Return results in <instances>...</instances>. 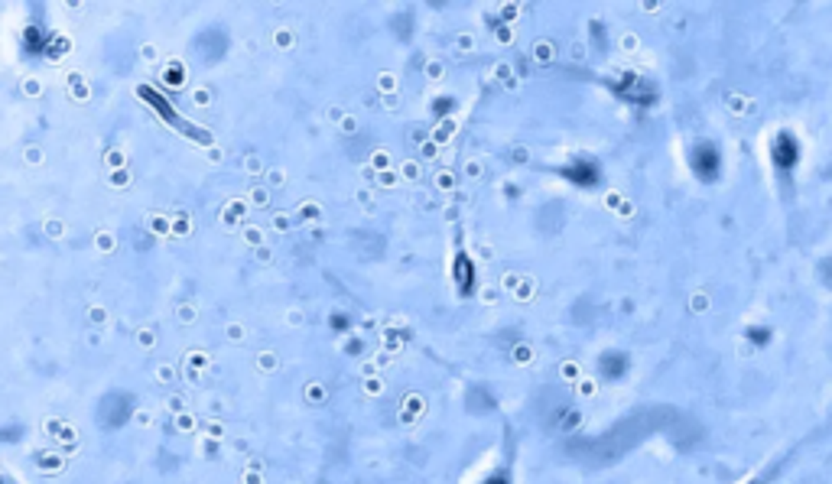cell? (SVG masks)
Listing matches in <instances>:
<instances>
[{
    "instance_id": "6da1fadb",
    "label": "cell",
    "mask_w": 832,
    "mask_h": 484,
    "mask_svg": "<svg viewBox=\"0 0 832 484\" xmlns=\"http://www.w3.org/2000/svg\"><path fill=\"white\" fill-rule=\"evenodd\" d=\"M689 166H693V172L699 179L712 183L715 176L722 172V153H718L715 143H696V150L689 153Z\"/></svg>"
},
{
    "instance_id": "7a4b0ae2",
    "label": "cell",
    "mask_w": 832,
    "mask_h": 484,
    "mask_svg": "<svg viewBox=\"0 0 832 484\" xmlns=\"http://www.w3.org/2000/svg\"><path fill=\"white\" fill-rule=\"evenodd\" d=\"M615 91H618L624 101H631V104H640V108H647V104H653L657 101V88L647 82V78L640 75H624L621 82H615Z\"/></svg>"
},
{
    "instance_id": "3957f363",
    "label": "cell",
    "mask_w": 832,
    "mask_h": 484,
    "mask_svg": "<svg viewBox=\"0 0 832 484\" xmlns=\"http://www.w3.org/2000/svg\"><path fill=\"white\" fill-rule=\"evenodd\" d=\"M770 160H774V166H777L780 172H790L797 169V162H800V143H797V137L793 133H777L774 137V147H770Z\"/></svg>"
},
{
    "instance_id": "277c9868",
    "label": "cell",
    "mask_w": 832,
    "mask_h": 484,
    "mask_svg": "<svg viewBox=\"0 0 832 484\" xmlns=\"http://www.w3.org/2000/svg\"><path fill=\"white\" fill-rule=\"evenodd\" d=\"M563 176L569 179V183L582 185V189H592V185L602 183V166H598L595 160H572L563 169Z\"/></svg>"
},
{
    "instance_id": "5b68a950",
    "label": "cell",
    "mask_w": 832,
    "mask_h": 484,
    "mask_svg": "<svg viewBox=\"0 0 832 484\" xmlns=\"http://www.w3.org/2000/svg\"><path fill=\"white\" fill-rule=\"evenodd\" d=\"M602 374L608 377V380H618L624 371H628V357L618 355V351H608V355H602Z\"/></svg>"
},
{
    "instance_id": "8992f818",
    "label": "cell",
    "mask_w": 832,
    "mask_h": 484,
    "mask_svg": "<svg viewBox=\"0 0 832 484\" xmlns=\"http://www.w3.org/2000/svg\"><path fill=\"white\" fill-rule=\"evenodd\" d=\"M485 484H507V478H504V474H498V478H488Z\"/></svg>"
}]
</instances>
